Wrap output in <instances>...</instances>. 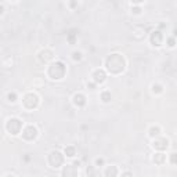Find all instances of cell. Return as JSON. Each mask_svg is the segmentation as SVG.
<instances>
[{"label":"cell","instance_id":"cell-5","mask_svg":"<svg viewBox=\"0 0 177 177\" xmlns=\"http://www.w3.org/2000/svg\"><path fill=\"white\" fill-rule=\"evenodd\" d=\"M105 79H107V75H105V72L104 71L97 69V71L93 72V80L96 82V83H102Z\"/></svg>","mask_w":177,"mask_h":177},{"label":"cell","instance_id":"cell-6","mask_svg":"<svg viewBox=\"0 0 177 177\" xmlns=\"http://www.w3.org/2000/svg\"><path fill=\"white\" fill-rule=\"evenodd\" d=\"M35 130H38V129L30 125V126L25 127V129L22 130V136H24L25 139H28V140H32V139H35V137H36V136H32V131H35Z\"/></svg>","mask_w":177,"mask_h":177},{"label":"cell","instance_id":"cell-19","mask_svg":"<svg viewBox=\"0 0 177 177\" xmlns=\"http://www.w3.org/2000/svg\"><path fill=\"white\" fill-rule=\"evenodd\" d=\"M9 1H17V0H9Z\"/></svg>","mask_w":177,"mask_h":177},{"label":"cell","instance_id":"cell-11","mask_svg":"<svg viewBox=\"0 0 177 177\" xmlns=\"http://www.w3.org/2000/svg\"><path fill=\"white\" fill-rule=\"evenodd\" d=\"M82 58H83L82 51H73V53H72V59H73V61H80Z\"/></svg>","mask_w":177,"mask_h":177},{"label":"cell","instance_id":"cell-10","mask_svg":"<svg viewBox=\"0 0 177 177\" xmlns=\"http://www.w3.org/2000/svg\"><path fill=\"white\" fill-rule=\"evenodd\" d=\"M101 100H102V102H110L111 101V93L110 91H102Z\"/></svg>","mask_w":177,"mask_h":177},{"label":"cell","instance_id":"cell-18","mask_svg":"<svg viewBox=\"0 0 177 177\" xmlns=\"http://www.w3.org/2000/svg\"><path fill=\"white\" fill-rule=\"evenodd\" d=\"M3 13H4V7H3V6H0V15H1Z\"/></svg>","mask_w":177,"mask_h":177},{"label":"cell","instance_id":"cell-9","mask_svg":"<svg viewBox=\"0 0 177 177\" xmlns=\"http://www.w3.org/2000/svg\"><path fill=\"white\" fill-rule=\"evenodd\" d=\"M64 152H65V156H67V158H73V156L76 155V151L73 147H67L64 149Z\"/></svg>","mask_w":177,"mask_h":177},{"label":"cell","instance_id":"cell-13","mask_svg":"<svg viewBox=\"0 0 177 177\" xmlns=\"http://www.w3.org/2000/svg\"><path fill=\"white\" fill-rule=\"evenodd\" d=\"M131 13H134L136 15H140V14H141V9L137 7V4H133V7H131Z\"/></svg>","mask_w":177,"mask_h":177},{"label":"cell","instance_id":"cell-3","mask_svg":"<svg viewBox=\"0 0 177 177\" xmlns=\"http://www.w3.org/2000/svg\"><path fill=\"white\" fill-rule=\"evenodd\" d=\"M21 129H22V122L17 118H11L7 120V130L11 133L13 136H17L21 133Z\"/></svg>","mask_w":177,"mask_h":177},{"label":"cell","instance_id":"cell-7","mask_svg":"<svg viewBox=\"0 0 177 177\" xmlns=\"http://www.w3.org/2000/svg\"><path fill=\"white\" fill-rule=\"evenodd\" d=\"M84 96L83 94H75L73 96V104H75L76 107H82V105H84Z\"/></svg>","mask_w":177,"mask_h":177},{"label":"cell","instance_id":"cell-2","mask_svg":"<svg viewBox=\"0 0 177 177\" xmlns=\"http://www.w3.org/2000/svg\"><path fill=\"white\" fill-rule=\"evenodd\" d=\"M65 65H64L62 62H55L53 64V65H50V68H49V76H50L53 80H59L62 79L64 75H65Z\"/></svg>","mask_w":177,"mask_h":177},{"label":"cell","instance_id":"cell-15","mask_svg":"<svg viewBox=\"0 0 177 177\" xmlns=\"http://www.w3.org/2000/svg\"><path fill=\"white\" fill-rule=\"evenodd\" d=\"M168 46L170 47V49H173V47H174V38H169L168 39Z\"/></svg>","mask_w":177,"mask_h":177},{"label":"cell","instance_id":"cell-4","mask_svg":"<svg viewBox=\"0 0 177 177\" xmlns=\"http://www.w3.org/2000/svg\"><path fill=\"white\" fill-rule=\"evenodd\" d=\"M163 42V36H162V32L160 30H154L151 33V44L154 47H159Z\"/></svg>","mask_w":177,"mask_h":177},{"label":"cell","instance_id":"cell-1","mask_svg":"<svg viewBox=\"0 0 177 177\" xmlns=\"http://www.w3.org/2000/svg\"><path fill=\"white\" fill-rule=\"evenodd\" d=\"M107 67L110 72H114V73H119L125 69V59L120 54H111V57H108L107 59Z\"/></svg>","mask_w":177,"mask_h":177},{"label":"cell","instance_id":"cell-8","mask_svg":"<svg viewBox=\"0 0 177 177\" xmlns=\"http://www.w3.org/2000/svg\"><path fill=\"white\" fill-rule=\"evenodd\" d=\"M160 136V127L159 126H152L149 129V137H159Z\"/></svg>","mask_w":177,"mask_h":177},{"label":"cell","instance_id":"cell-14","mask_svg":"<svg viewBox=\"0 0 177 177\" xmlns=\"http://www.w3.org/2000/svg\"><path fill=\"white\" fill-rule=\"evenodd\" d=\"M7 98H9L10 102H15V101H17V100H15V98H17V94H15V93L9 94V96H7Z\"/></svg>","mask_w":177,"mask_h":177},{"label":"cell","instance_id":"cell-16","mask_svg":"<svg viewBox=\"0 0 177 177\" xmlns=\"http://www.w3.org/2000/svg\"><path fill=\"white\" fill-rule=\"evenodd\" d=\"M94 163H96V166H102V165H104V159H100V158H97Z\"/></svg>","mask_w":177,"mask_h":177},{"label":"cell","instance_id":"cell-17","mask_svg":"<svg viewBox=\"0 0 177 177\" xmlns=\"http://www.w3.org/2000/svg\"><path fill=\"white\" fill-rule=\"evenodd\" d=\"M131 3H133V4H141V3H143L144 0H130Z\"/></svg>","mask_w":177,"mask_h":177},{"label":"cell","instance_id":"cell-12","mask_svg":"<svg viewBox=\"0 0 177 177\" xmlns=\"http://www.w3.org/2000/svg\"><path fill=\"white\" fill-rule=\"evenodd\" d=\"M162 93L163 91V87L160 84H152V93Z\"/></svg>","mask_w":177,"mask_h":177}]
</instances>
